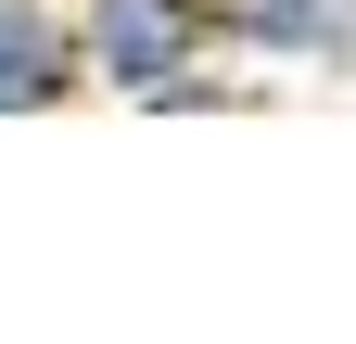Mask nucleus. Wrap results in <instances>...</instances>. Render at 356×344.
Wrapping results in <instances>:
<instances>
[{
	"mask_svg": "<svg viewBox=\"0 0 356 344\" xmlns=\"http://www.w3.org/2000/svg\"><path fill=\"white\" fill-rule=\"evenodd\" d=\"M76 38H89V90L153 102L165 77L229 52V0H76Z\"/></svg>",
	"mask_w": 356,
	"mask_h": 344,
	"instance_id": "nucleus-1",
	"label": "nucleus"
},
{
	"mask_svg": "<svg viewBox=\"0 0 356 344\" xmlns=\"http://www.w3.org/2000/svg\"><path fill=\"white\" fill-rule=\"evenodd\" d=\"M89 90L76 0H0V115H64Z\"/></svg>",
	"mask_w": 356,
	"mask_h": 344,
	"instance_id": "nucleus-2",
	"label": "nucleus"
},
{
	"mask_svg": "<svg viewBox=\"0 0 356 344\" xmlns=\"http://www.w3.org/2000/svg\"><path fill=\"white\" fill-rule=\"evenodd\" d=\"M229 52L267 77H356V0H229Z\"/></svg>",
	"mask_w": 356,
	"mask_h": 344,
	"instance_id": "nucleus-3",
	"label": "nucleus"
},
{
	"mask_svg": "<svg viewBox=\"0 0 356 344\" xmlns=\"http://www.w3.org/2000/svg\"><path fill=\"white\" fill-rule=\"evenodd\" d=\"M242 102V77H216V64H191V77H165V90L140 102V115H229Z\"/></svg>",
	"mask_w": 356,
	"mask_h": 344,
	"instance_id": "nucleus-4",
	"label": "nucleus"
}]
</instances>
